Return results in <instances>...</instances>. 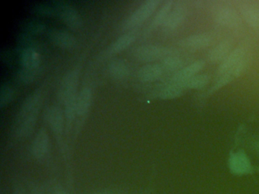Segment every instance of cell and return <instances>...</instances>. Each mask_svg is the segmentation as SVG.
<instances>
[{
  "label": "cell",
  "instance_id": "6da1fadb",
  "mask_svg": "<svg viewBox=\"0 0 259 194\" xmlns=\"http://www.w3.org/2000/svg\"><path fill=\"white\" fill-rule=\"evenodd\" d=\"M178 52L168 47L162 46L153 44H147L137 47L133 52V56L138 60L142 62H154V61H162L167 56L171 55L177 54Z\"/></svg>",
  "mask_w": 259,
  "mask_h": 194
},
{
  "label": "cell",
  "instance_id": "7a4b0ae2",
  "mask_svg": "<svg viewBox=\"0 0 259 194\" xmlns=\"http://www.w3.org/2000/svg\"><path fill=\"white\" fill-rule=\"evenodd\" d=\"M161 3L160 0H148L144 2L124 21L122 28L124 30H130L140 25L152 15Z\"/></svg>",
  "mask_w": 259,
  "mask_h": 194
},
{
  "label": "cell",
  "instance_id": "3957f363",
  "mask_svg": "<svg viewBox=\"0 0 259 194\" xmlns=\"http://www.w3.org/2000/svg\"><path fill=\"white\" fill-rule=\"evenodd\" d=\"M53 3L56 15H58L66 25L72 29H78L81 27L82 19L73 6L64 1H55Z\"/></svg>",
  "mask_w": 259,
  "mask_h": 194
},
{
  "label": "cell",
  "instance_id": "277c9868",
  "mask_svg": "<svg viewBox=\"0 0 259 194\" xmlns=\"http://www.w3.org/2000/svg\"><path fill=\"white\" fill-rule=\"evenodd\" d=\"M228 167L230 172L236 176L247 175L253 170L251 161L243 150L230 153Z\"/></svg>",
  "mask_w": 259,
  "mask_h": 194
},
{
  "label": "cell",
  "instance_id": "5b68a950",
  "mask_svg": "<svg viewBox=\"0 0 259 194\" xmlns=\"http://www.w3.org/2000/svg\"><path fill=\"white\" fill-rule=\"evenodd\" d=\"M187 12V6L184 2H176L166 21L163 23V30L171 32L178 29L184 23Z\"/></svg>",
  "mask_w": 259,
  "mask_h": 194
},
{
  "label": "cell",
  "instance_id": "8992f818",
  "mask_svg": "<svg viewBox=\"0 0 259 194\" xmlns=\"http://www.w3.org/2000/svg\"><path fill=\"white\" fill-rule=\"evenodd\" d=\"M78 77L79 70L78 68H74L68 71L63 77L58 91V99L62 103H64L66 100L77 94Z\"/></svg>",
  "mask_w": 259,
  "mask_h": 194
},
{
  "label": "cell",
  "instance_id": "52a82bcc",
  "mask_svg": "<svg viewBox=\"0 0 259 194\" xmlns=\"http://www.w3.org/2000/svg\"><path fill=\"white\" fill-rule=\"evenodd\" d=\"M214 19L218 24L230 28H237L242 24L239 14L231 6L218 8L214 12Z\"/></svg>",
  "mask_w": 259,
  "mask_h": 194
},
{
  "label": "cell",
  "instance_id": "ba28073f",
  "mask_svg": "<svg viewBox=\"0 0 259 194\" xmlns=\"http://www.w3.org/2000/svg\"><path fill=\"white\" fill-rule=\"evenodd\" d=\"M248 54V47L246 45L242 44L238 45L221 62L218 69V75H221L231 71Z\"/></svg>",
  "mask_w": 259,
  "mask_h": 194
},
{
  "label": "cell",
  "instance_id": "9c48e42d",
  "mask_svg": "<svg viewBox=\"0 0 259 194\" xmlns=\"http://www.w3.org/2000/svg\"><path fill=\"white\" fill-rule=\"evenodd\" d=\"M204 63L203 60L195 61L189 64L187 66L182 68L180 71L172 74L166 83H174V84H180L184 83L186 80L192 78L194 76L198 74V73L204 68Z\"/></svg>",
  "mask_w": 259,
  "mask_h": 194
},
{
  "label": "cell",
  "instance_id": "30bf717a",
  "mask_svg": "<svg viewBox=\"0 0 259 194\" xmlns=\"http://www.w3.org/2000/svg\"><path fill=\"white\" fill-rule=\"evenodd\" d=\"M48 35L51 42L64 50H70L76 45V39L69 32L60 29H51L48 30Z\"/></svg>",
  "mask_w": 259,
  "mask_h": 194
},
{
  "label": "cell",
  "instance_id": "8fae6325",
  "mask_svg": "<svg viewBox=\"0 0 259 194\" xmlns=\"http://www.w3.org/2000/svg\"><path fill=\"white\" fill-rule=\"evenodd\" d=\"M62 109L57 106L47 108L45 117L53 131L57 134H62L64 129V116Z\"/></svg>",
  "mask_w": 259,
  "mask_h": 194
},
{
  "label": "cell",
  "instance_id": "7c38bea8",
  "mask_svg": "<svg viewBox=\"0 0 259 194\" xmlns=\"http://www.w3.org/2000/svg\"><path fill=\"white\" fill-rule=\"evenodd\" d=\"M213 42V37L209 33H198L183 38L179 41L181 47L190 50H202L207 48Z\"/></svg>",
  "mask_w": 259,
  "mask_h": 194
},
{
  "label": "cell",
  "instance_id": "4fadbf2b",
  "mask_svg": "<svg viewBox=\"0 0 259 194\" xmlns=\"http://www.w3.org/2000/svg\"><path fill=\"white\" fill-rule=\"evenodd\" d=\"M39 109L20 118H16L15 122L16 133L19 137H26L32 131L37 121Z\"/></svg>",
  "mask_w": 259,
  "mask_h": 194
},
{
  "label": "cell",
  "instance_id": "5bb4252c",
  "mask_svg": "<svg viewBox=\"0 0 259 194\" xmlns=\"http://www.w3.org/2000/svg\"><path fill=\"white\" fill-rule=\"evenodd\" d=\"M49 136L46 129L40 128L34 137L31 147L33 156L36 159H43L48 154L49 150Z\"/></svg>",
  "mask_w": 259,
  "mask_h": 194
},
{
  "label": "cell",
  "instance_id": "9a60e30c",
  "mask_svg": "<svg viewBox=\"0 0 259 194\" xmlns=\"http://www.w3.org/2000/svg\"><path fill=\"white\" fill-rule=\"evenodd\" d=\"M164 74L163 67L159 64H149L139 69L138 77L143 82H154L161 78Z\"/></svg>",
  "mask_w": 259,
  "mask_h": 194
},
{
  "label": "cell",
  "instance_id": "2e32d148",
  "mask_svg": "<svg viewBox=\"0 0 259 194\" xmlns=\"http://www.w3.org/2000/svg\"><path fill=\"white\" fill-rule=\"evenodd\" d=\"M232 45H233V41L230 39H226L221 41L208 53V56H207L208 60L212 63L222 62L231 52Z\"/></svg>",
  "mask_w": 259,
  "mask_h": 194
},
{
  "label": "cell",
  "instance_id": "e0dca14e",
  "mask_svg": "<svg viewBox=\"0 0 259 194\" xmlns=\"http://www.w3.org/2000/svg\"><path fill=\"white\" fill-rule=\"evenodd\" d=\"M174 3H175V2L172 1V0H167L162 4L161 7L157 11V14L153 18L151 24L148 25V27L145 30V33H150L151 30H154L159 26L163 25V23L167 18L168 15L170 12L171 9L174 7Z\"/></svg>",
  "mask_w": 259,
  "mask_h": 194
},
{
  "label": "cell",
  "instance_id": "ac0fdd59",
  "mask_svg": "<svg viewBox=\"0 0 259 194\" xmlns=\"http://www.w3.org/2000/svg\"><path fill=\"white\" fill-rule=\"evenodd\" d=\"M20 62L23 68L36 70L40 65V55L31 47L24 48L21 53Z\"/></svg>",
  "mask_w": 259,
  "mask_h": 194
},
{
  "label": "cell",
  "instance_id": "d6986e66",
  "mask_svg": "<svg viewBox=\"0 0 259 194\" xmlns=\"http://www.w3.org/2000/svg\"><path fill=\"white\" fill-rule=\"evenodd\" d=\"M92 92L90 87L83 88L77 96L76 114L78 116H83L87 113L92 105Z\"/></svg>",
  "mask_w": 259,
  "mask_h": 194
},
{
  "label": "cell",
  "instance_id": "ffe728a7",
  "mask_svg": "<svg viewBox=\"0 0 259 194\" xmlns=\"http://www.w3.org/2000/svg\"><path fill=\"white\" fill-rule=\"evenodd\" d=\"M136 35L133 32L124 33L122 36L118 37L111 45L107 48L106 53L107 55H113L115 53H119L122 50H125L127 47L130 46L135 39H136Z\"/></svg>",
  "mask_w": 259,
  "mask_h": 194
},
{
  "label": "cell",
  "instance_id": "44dd1931",
  "mask_svg": "<svg viewBox=\"0 0 259 194\" xmlns=\"http://www.w3.org/2000/svg\"><path fill=\"white\" fill-rule=\"evenodd\" d=\"M185 89L180 84L166 83L157 91V97L161 100H172L181 96Z\"/></svg>",
  "mask_w": 259,
  "mask_h": 194
},
{
  "label": "cell",
  "instance_id": "7402d4cb",
  "mask_svg": "<svg viewBox=\"0 0 259 194\" xmlns=\"http://www.w3.org/2000/svg\"><path fill=\"white\" fill-rule=\"evenodd\" d=\"M109 73L115 79L125 78L130 74V67L122 59H114L108 67Z\"/></svg>",
  "mask_w": 259,
  "mask_h": 194
},
{
  "label": "cell",
  "instance_id": "603a6c76",
  "mask_svg": "<svg viewBox=\"0 0 259 194\" xmlns=\"http://www.w3.org/2000/svg\"><path fill=\"white\" fill-rule=\"evenodd\" d=\"M160 65L163 67L164 73H176L184 68V60L177 54L171 55L161 61Z\"/></svg>",
  "mask_w": 259,
  "mask_h": 194
},
{
  "label": "cell",
  "instance_id": "cb8c5ba5",
  "mask_svg": "<svg viewBox=\"0 0 259 194\" xmlns=\"http://www.w3.org/2000/svg\"><path fill=\"white\" fill-rule=\"evenodd\" d=\"M242 18L248 25L259 27V9L250 5L243 4L239 7Z\"/></svg>",
  "mask_w": 259,
  "mask_h": 194
},
{
  "label": "cell",
  "instance_id": "d4e9b609",
  "mask_svg": "<svg viewBox=\"0 0 259 194\" xmlns=\"http://www.w3.org/2000/svg\"><path fill=\"white\" fill-rule=\"evenodd\" d=\"M210 80V76L206 74H198L184 83H180L185 90L187 89H200L205 86Z\"/></svg>",
  "mask_w": 259,
  "mask_h": 194
},
{
  "label": "cell",
  "instance_id": "484cf974",
  "mask_svg": "<svg viewBox=\"0 0 259 194\" xmlns=\"http://www.w3.org/2000/svg\"><path fill=\"white\" fill-rule=\"evenodd\" d=\"M78 94L72 95L70 98L68 99L63 103L65 106V116H66V123L68 127H70L72 121L75 118L76 114V101Z\"/></svg>",
  "mask_w": 259,
  "mask_h": 194
},
{
  "label": "cell",
  "instance_id": "4316f807",
  "mask_svg": "<svg viewBox=\"0 0 259 194\" xmlns=\"http://www.w3.org/2000/svg\"><path fill=\"white\" fill-rule=\"evenodd\" d=\"M14 91L11 86L7 84L2 85L0 89V107L4 108L11 102Z\"/></svg>",
  "mask_w": 259,
  "mask_h": 194
},
{
  "label": "cell",
  "instance_id": "83f0119b",
  "mask_svg": "<svg viewBox=\"0 0 259 194\" xmlns=\"http://www.w3.org/2000/svg\"><path fill=\"white\" fill-rule=\"evenodd\" d=\"M36 75V70L27 69L23 68L18 73L19 79L24 83H29L34 80Z\"/></svg>",
  "mask_w": 259,
  "mask_h": 194
},
{
  "label": "cell",
  "instance_id": "f1b7e54d",
  "mask_svg": "<svg viewBox=\"0 0 259 194\" xmlns=\"http://www.w3.org/2000/svg\"><path fill=\"white\" fill-rule=\"evenodd\" d=\"M34 12L44 15H56L55 9L54 6H48L46 4H37L33 9Z\"/></svg>",
  "mask_w": 259,
  "mask_h": 194
},
{
  "label": "cell",
  "instance_id": "f546056e",
  "mask_svg": "<svg viewBox=\"0 0 259 194\" xmlns=\"http://www.w3.org/2000/svg\"><path fill=\"white\" fill-rule=\"evenodd\" d=\"M27 29L28 31L37 33V32L42 31L45 29V25L38 22L30 23Z\"/></svg>",
  "mask_w": 259,
  "mask_h": 194
},
{
  "label": "cell",
  "instance_id": "4dcf8cb0",
  "mask_svg": "<svg viewBox=\"0 0 259 194\" xmlns=\"http://www.w3.org/2000/svg\"><path fill=\"white\" fill-rule=\"evenodd\" d=\"M251 148L254 153L259 155V136H255L251 139Z\"/></svg>",
  "mask_w": 259,
  "mask_h": 194
},
{
  "label": "cell",
  "instance_id": "1f68e13d",
  "mask_svg": "<svg viewBox=\"0 0 259 194\" xmlns=\"http://www.w3.org/2000/svg\"><path fill=\"white\" fill-rule=\"evenodd\" d=\"M55 194H69L66 189L62 187L57 188L56 189Z\"/></svg>",
  "mask_w": 259,
  "mask_h": 194
},
{
  "label": "cell",
  "instance_id": "d6a6232c",
  "mask_svg": "<svg viewBox=\"0 0 259 194\" xmlns=\"http://www.w3.org/2000/svg\"><path fill=\"white\" fill-rule=\"evenodd\" d=\"M257 171H258V172H259V167H258V168H257Z\"/></svg>",
  "mask_w": 259,
  "mask_h": 194
},
{
  "label": "cell",
  "instance_id": "836d02e7",
  "mask_svg": "<svg viewBox=\"0 0 259 194\" xmlns=\"http://www.w3.org/2000/svg\"><path fill=\"white\" fill-rule=\"evenodd\" d=\"M95 194H106V193H95Z\"/></svg>",
  "mask_w": 259,
  "mask_h": 194
}]
</instances>
